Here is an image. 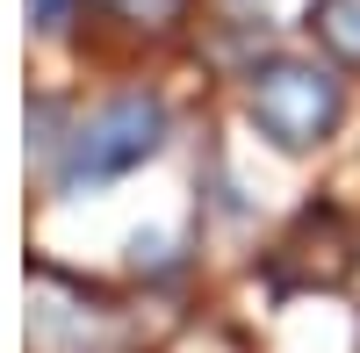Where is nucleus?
Listing matches in <instances>:
<instances>
[{"mask_svg": "<svg viewBox=\"0 0 360 353\" xmlns=\"http://www.w3.org/2000/svg\"><path fill=\"white\" fill-rule=\"evenodd\" d=\"M353 267H360V231L339 202H310L266 252V281L274 288H346Z\"/></svg>", "mask_w": 360, "mask_h": 353, "instance_id": "3", "label": "nucleus"}, {"mask_svg": "<svg viewBox=\"0 0 360 353\" xmlns=\"http://www.w3.org/2000/svg\"><path fill=\"white\" fill-rule=\"evenodd\" d=\"M72 8H79V0H29V22L51 37V29H65V22H72Z\"/></svg>", "mask_w": 360, "mask_h": 353, "instance_id": "6", "label": "nucleus"}, {"mask_svg": "<svg viewBox=\"0 0 360 353\" xmlns=\"http://www.w3.org/2000/svg\"><path fill=\"white\" fill-rule=\"evenodd\" d=\"M159 144H166V108H159L152 94H115L108 108H94V115L65 137L58 188H65V195L101 188V181H115V173L159 159Z\"/></svg>", "mask_w": 360, "mask_h": 353, "instance_id": "2", "label": "nucleus"}, {"mask_svg": "<svg viewBox=\"0 0 360 353\" xmlns=\"http://www.w3.org/2000/svg\"><path fill=\"white\" fill-rule=\"evenodd\" d=\"M108 15H123V22H137V29H173L180 15H188V0H101Z\"/></svg>", "mask_w": 360, "mask_h": 353, "instance_id": "5", "label": "nucleus"}, {"mask_svg": "<svg viewBox=\"0 0 360 353\" xmlns=\"http://www.w3.org/2000/svg\"><path fill=\"white\" fill-rule=\"evenodd\" d=\"M245 108H252L259 137H274L281 152H317L346 115V86L310 58H266V65H252Z\"/></svg>", "mask_w": 360, "mask_h": 353, "instance_id": "1", "label": "nucleus"}, {"mask_svg": "<svg viewBox=\"0 0 360 353\" xmlns=\"http://www.w3.org/2000/svg\"><path fill=\"white\" fill-rule=\"evenodd\" d=\"M310 29H317V44L339 58V65L360 72V0H317L310 8Z\"/></svg>", "mask_w": 360, "mask_h": 353, "instance_id": "4", "label": "nucleus"}]
</instances>
